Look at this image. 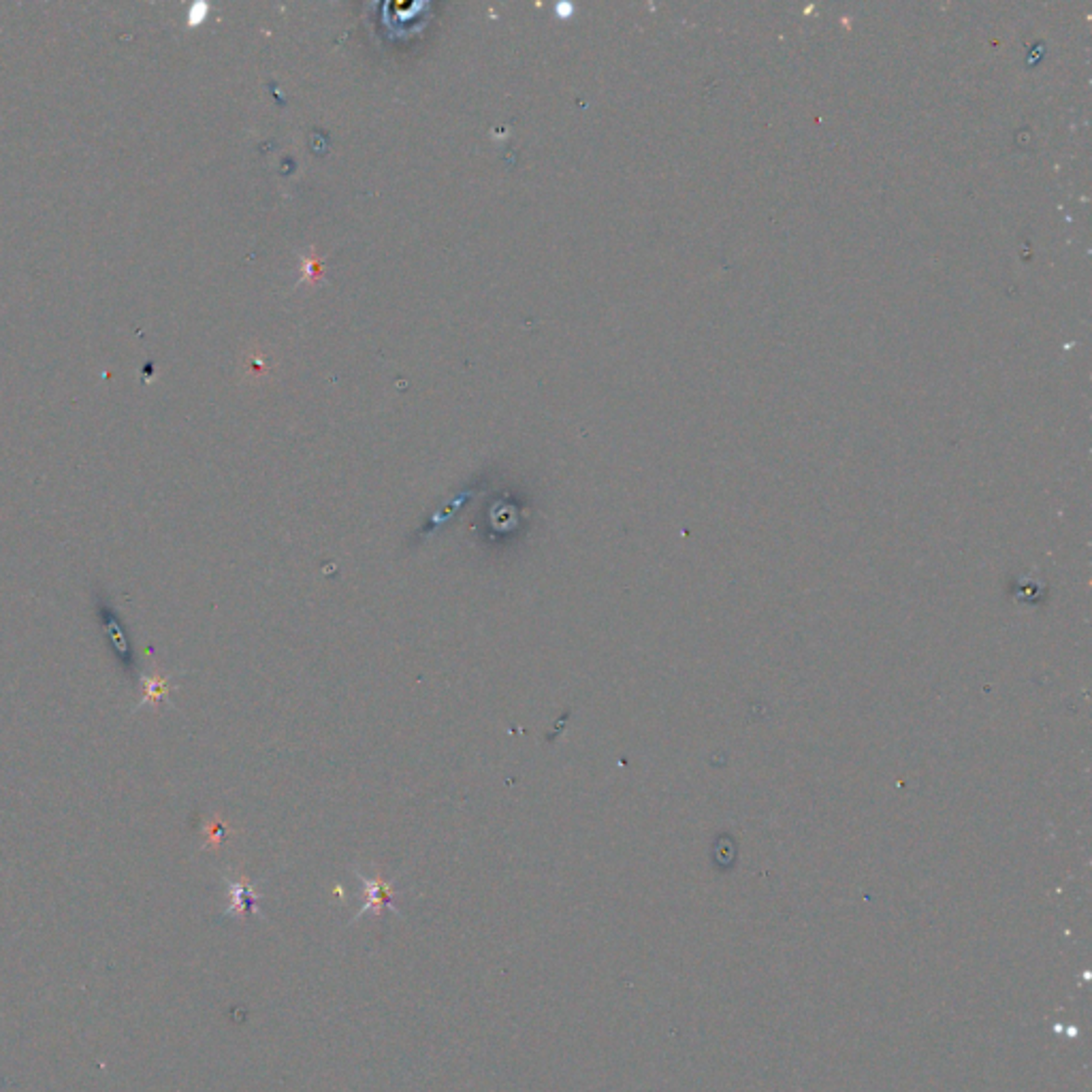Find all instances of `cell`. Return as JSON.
<instances>
[{
	"label": "cell",
	"instance_id": "cell-1",
	"mask_svg": "<svg viewBox=\"0 0 1092 1092\" xmlns=\"http://www.w3.org/2000/svg\"><path fill=\"white\" fill-rule=\"evenodd\" d=\"M96 612H98V619H101V628L105 630V636H107L111 649H114L116 658L119 661V666L124 668V672H129V676H135L137 658H135V651H132L131 636H129V632H126L122 619H119L116 609L111 606L107 594H103V591H96Z\"/></svg>",
	"mask_w": 1092,
	"mask_h": 1092
},
{
	"label": "cell",
	"instance_id": "cell-2",
	"mask_svg": "<svg viewBox=\"0 0 1092 1092\" xmlns=\"http://www.w3.org/2000/svg\"><path fill=\"white\" fill-rule=\"evenodd\" d=\"M355 872H357L358 882H361V885H363V907H361V911L355 915V922L361 920L363 915H368V913H376V915L383 913L384 909H391L393 913L401 918V911L395 905H393L395 885H393L391 882H384L383 877L365 875V872H361L358 869Z\"/></svg>",
	"mask_w": 1092,
	"mask_h": 1092
},
{
	"label": "cell",
	"instance_id": "cell-3",
	"mask_svg": "<svg viewBox=\"0 0 1092 1092\" xmlns=\"http://www.w3.org/2000/svg\"><path fill=\"white\" fill-rule=\"evenodd\" d=\"M139 687H141V700L137 702V710L144 709V707H152L160 710L169 702V696L173 692V681L171 676L167 672L160 671L158 666H154V671L150 674H141L139 676Z\"/></svg>",
	"mask_w": 1092,
	"mask_h": 1092
},
{
	"label": "cell",
	"instance_id": "cell-4",
	"mask_svg": "<svg viewBox=\"0 0 1092 1092\" xmlns=\"http://www.w3.org/2000/svg\"><path fill=\"white\" fill-rule=\"evenodd\" d=\"M227 892H229V909L224 915H250L258 911V898L260 894L255 890V885L245 879H227Z\"/></svg>",
	"mask_w": 1092,
	"mask_h": 1092
},
{
	"label": "cell",
	"instance_id": "cell-5",
	"mask_svg": "<svg viewBox=\"0 0 1092 1092\" xmlns=\"http://www.w3.org/2000/svg\"><path fill=\"white\" fill-rule=\"evenodd\" d=\"M224 835V826L220 822H214L211 826H207V843H214L218 845L220 843V838Z\"/></svg>",
	"mask_w": 1092,
	"mask_h": 1092
}]
</instances>
